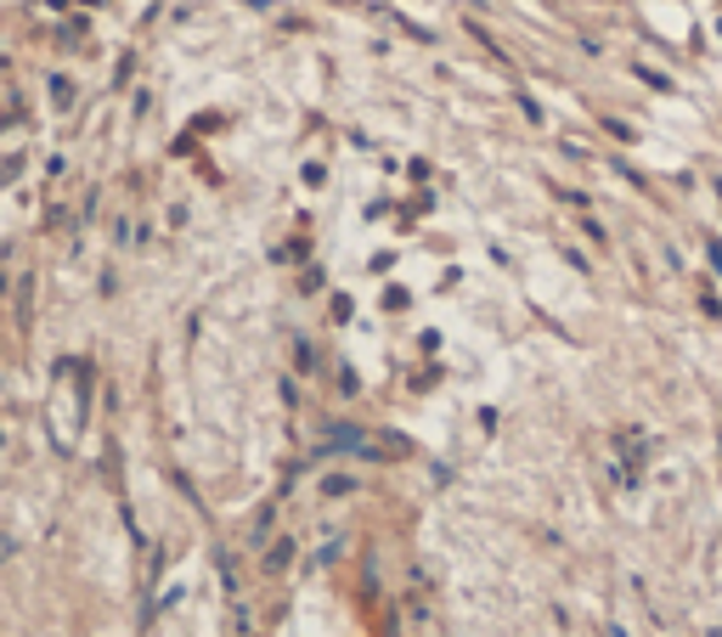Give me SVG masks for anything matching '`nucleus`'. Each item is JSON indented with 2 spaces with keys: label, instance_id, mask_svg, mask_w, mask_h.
Wrapping results in <instances>:
<instances>
[{
  "label": "nucleus",
  "instance_id": "20e7f679",
  "mask_svg": "<svg viewBox=\"0 0 722 637\" xmlns=\"http://www.w3.org/2000/svg\"><path fill=\"white\" fill-rule=\"evenodd\" d=\"M711 266L722 271V242H711Z\"/></svg>",
  "mask_w": 722,
  "mask_h": 637
},
{
  "label": "nucleus",
  "instance_id": "7ed1b4c3",
  "mask_svg": "<svg viewBox=\"0 0 722 637\" xmlns=\"http://www.w3.org/2000/svg\"><path fill=\"white\" fill-rule=\"evenodd\" d=\"M52 96H57V102H63V108H68V102H74V85H68V79H63V74H52Z\"/></svg>",
  "mask_w": 722,
  "mask_h": 637
},
{
  "label": "nucleus",
  "instance_id": "f257e3e1",
  "mask_svg": "<svg viewBox=\"0 0 722 637\" xmlns=\"http://www.w3.org/2000/svg\"><path fill=\"white\" fill-rule=\"evenodd\" d=\"M288 559H294V542H277V548L266 553V570H282Z\"/></svg>",
  "mask_w": 722,
  "mask_h": 637
},
{
  "label": "nucleus",
  "instance_id": "f03ea898",
  "mask_svg": "<svg viewBox=\"0 0 722 637\" xmlns=\"http://www.w3.org/2000/svg\"><path fill=\"white\" fill-rule=\"evenodd\" d=\"M351 485H356V479H345V474H333V479H322V492H327V497H345V492H351Z\"/></svg>",
  "mask_w": 722,
  "mask_h": 637
}]
</instances>
